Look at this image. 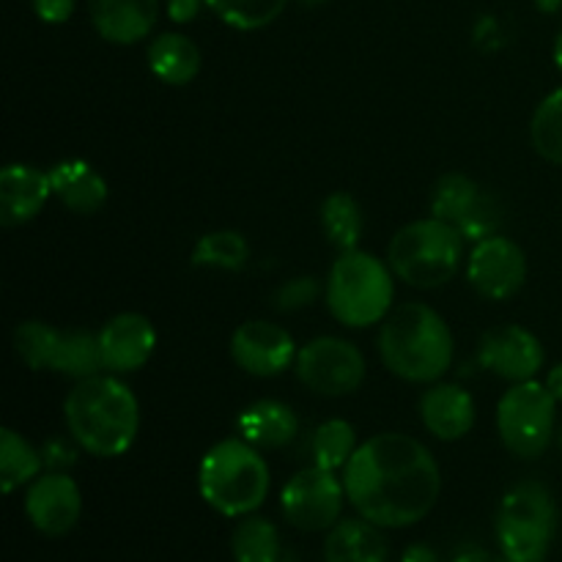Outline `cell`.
Returning <instances> with one entry per match:
<instances>
[{
    "label": "cell",
    "instance_id": "ba28073f",
    "mask_svg": "<svg viewBox=\"0 0 562 562\" xmlns=\"http://www.w3.org/2000/svg\"><path fill=\"white\" fill-rule=\"evenodd\" d=\"M558 401L547 384L519 382L499 398L497 431L505 448L516 459H538L549 448L554 434Z\"/></svg>",
    "mask_w": 562,
    "mask_h": 562
},
{
    "label": "cell",
    "instance_id": "603a6c76",
    "mask_svg": "<svg viewBox=\"0 0 562 562\" xmlns=\"http://www.w3.org/2000/svg\"><path fill=\"white\" fill-rule=\"evenodd\" d=\"M49 371L60 373L82 382V379L99 376L104 371L102 346H99V333H86V329H66L58 335Z\"/></svg>",
    "mask_w": 562,
    "mask_h": 562
},
{
    "label": "cell",
    "instance_id": "f1b7e54d",
    "mask_svg": "<svg viewBox=\"0 0 562 562\" xmlns=\"http://www.w3.org/2000/svg\"><path fill=\"white\" fill-rule=\"evenodd\" d=\"M250 258L245 236L236 231H214L206 234L192 250V263L206 269H225V272H239Z\"/></svg>",
    "mask_w": 562,
    "mask_h": 562
},
{
    "label": "cell",
    "instance_id": "30bf717a",
    "mask_svg": "<svg viewBox=\"0 0 562 562\" xmlns=\"http://www.w3.org/2000/svg\"><path fill=\"white\" fill-rule=\"evenodd\" d=\"M294 371L300 382L316 395L340 398V395L360 390L362 379H366V357L349 340L324 335V338L302 346Z\"/></svg>",
    "mask_w": 562,
    "mask_h": 562
},
{
    "label": "cell",
    "instance_id": "836d02e7",
    "mask_svg": "<svg viewBox=\"0 0 562 562\" xmlns=\"http://www.w3.org/2000/svg\"><path fill=\"white\" fill-rule=\"evenodd\" d=\"M318 280L316 278H294L285 285H280L274 294V307L278 311H300V307L313 305L318 296Z\"/></svg>",
    "mask_w": 562,
    "mask_h": 562
},
{
    "label": "cell",
    "instance_id": "f35d334b",
    "mask_svg": "<svg viewBox=\"0 0 562 562\" xmlns=\"http://www.w3.org/2000/svg\"><path fill=\"white\" fill-rule=\"evenodd\" d=\"M401 562H442V560H439L437 549L428 547V543H412V547H406L404 554H401Z\"/></svg>",
    "mask_w": 562,
    "mask_h": 562
},
{
    "label": "cell",
    "instance_id": "7c38bea8",
    "mask_svg": "<svg viewBox=\"0 0 562 562\" xmlns=\"http://www.w3.org/2000/svg\"><path fill=\"white\" fill-rule=\"evenodd\" d=\"M467 278L486 300H508L525 285L527 258L508 236H488L475 241V250L467 261Z\"/></svg>",
    "mask_w": 562,
    "mask_h": 562
},
{
    "label": "cell",
    "instance_id": "4fadbf2b",
    "mask_svg": "<svg viewBox=\"0 0 562 562\" xmlns=\"http://www.w3.org/2000/svg\"><path fill=\"white\" fill-rule=\"evenodd\" d=\"M296 344L280 324L247 322L231 338V357L250 376H278L296 362Z\"/></svg>",
    "mask_w": 562,
    "mask_h": 562
},
{
    "label": "cell",
    "instance_id": "ee69618b",
    "mask_svg": "<svg viewBox=\"0 0 562 562\" xmlns=\"http://www.w3.org/2000/svg\"><path fill=\"white\" fill-rule=\"evenodd\" d=\"M280 562H296V560H291V558H285V554H283V560H280Z\"/></svg>",
    "mask_w": 562,
    "mask_h": 562
},
{
    "label": "cell",
    "instance_id": "f546056e",
    "mask_svg": "<svg viewBox=\"0 0 562 562\" xmlns=\"http://www.w3.org/2000/svg\"><path fill=\"white\" fill-rule=\"evenodd\" d=\"M203 3L236 31H261L283 14L289 0H203Z\"/></svg>",
    "mask_w": 562,
    "mask_h": 562
},
{
    "label": "cell",
    "instance_id": "4316f807",
    "mask_svg": "<svg viewBox=\"0 0 562 562\" xmlns=\"http://www.w3.org/2000/svg\"><path fill=\"white\" fill-rule=\"evenodd\" d=\"M481 187L464 173H448L437 181L431 192V217L459 225L481 198Z\"/></svg>",
    "mask_w": 562,
    "mask_h": 562
},
{
    "label": "cell",
    "instance_id": "f6af8a7d",
    "mask_svg": "<svg viewBox=\"0 0 562 562\" xmlns=\"http://www.w3.org/2000/svg\"><path fill=\"white\" fill-rule=\"evenodd\" d=\"M560 450H562V431H560Z\"/></svg>",
    "mask_w": 562,
    "mask_h": 562
},
{
    "label": "cell",
    "instance_id": "83f0119b",
    "mask_svg": "<svg viewBox=\"0 0 562 562\" xmlns=\"http://www.w3.org/2000/svg\"><path fill=\"white\" fill-rule=\"evenodd\" d=\"M357 445L355 426L346 420H327L316 428L311 439V453L313 464L324 467V470H346V464L351 461Z\"/></svg>",
    "mask_w": 562,
    "mask_h": 562
},
{
    "label": "cell",
    "instance_id": "60d3db41",
    "mask_svg": "<svg viewBox=\"0 0 562 562\" xmlns=\"http://www.w3.org/2000/svg\"><path fill=\"white\" fill-rule=\"evenodd\" d=\"M538 3V9L541 11H549V14H552V11H558L560 5H562V0H536Z\"/></svg>",
    "mask_w": 562,
    "mask_h": 562
},
{
    "label": "cell",
    "instance_id": "52a82bcc",
    "mask_svg": "<svg viewBox=\"0 0 562 562\" xmlns=\"http://www.w3.org/2000/svg\"><path fill=\"white\" fill-rule=\"evenodd\" d=\"M494 532L508 562H547L558 532V508L549 488L538 481L516 483L499 499Z\"/></svg>",
    "mask_w": 562,
    "mask_h": 562
},
{
    "label": "cell",
    "instance_id": "484cf974",
    "mask_svg": "<svg viewBox=\"0 0 562 562\" xmlns=\"http://www.w3.org/2000/svg\"><path fill=\"white\" fill-rule=\"evenodd\" d=\"M362 225H366V220H362L360 203L346 195V192H335L322 203V228L327 234L329 245L338 247L340 252L357 250Z\"/></svg>",
    "mask_w": 562,
    "mask_h": 562
},
{
    "label": "cell",
    "instance_id": "2e32d148",
    "mask_svg": "<svg viewBox=\"0 0 562 562\" xmlns=\"http://www.w3.org/2000/svg\"><path fill=\"white\" fill-rule=\"evenodd\" d=\"M49 195H53L49 173H42L33 165H5L0 170V223L5 228L31 223Z\"/></svg>",
    "mask_w": 562,
    "mask_h": 562
},
{
    "label": "cell",
    "instance_id": "7a4b0ae2",
    "mask_svg": "<svg viewBox=\"0 0 562 562\" xmlns=\"http://www.w3.org/2000/svg\"><path fill=\"white\" fill-rule=\"evenodd\" d=\"M64 417L77 448L97 459L124 456L140 428L135 393L113 373L77 382L64 401Z\"/></svg>",
    "mask_w": 562,
    "mask_h": 562
},
{
    "label": "cell",
    "instance_id": "d4e9b609",
    "mask_svg": "<svg viewBox=\"0 0 562 562\" xmlns=\"http://www.w3.org/2000/svg\"><path fill=\"white\" fill-rule=\"evenodd\" d=\"M42 450L20 437L11 428L0 431V483L5 494H14L16 488L27 486L42 475Z\"/></svg>",
    "mask_w": 562,
    "mask_h": 562
},
{
    "label": "cell",
    "instance_id": "5b68a950",
    "mask_svg": "<svg viewBox=\"0 0 562 562\" xmlns=\"http://www.w3.org/2000/svg\"><path fill=\"white\" fill-rule=\"evenodd\" d=\"M393 269L376 256L346 250L335 258L327 278V307L344 327L362 329L379 324L393 311Z\"/></svg>",
    "mask_w": 562,
    "mask_h": 562
},
{
    "label": "cell",
    "instance_id": "44dd1931",
    "mask_svg": "<svg viewBox=\"0 0 562 562\" xmlns=\"http://www.w3.org/2000/svg\"><path fill=\"white\" fill-rule=\"evenodd\" d=\"M300 431L294 409L280 401H256L239 417V437L258 450L285 448Z\"/></svg>",
    "mask_w": 562,
    "mask_h": 562
},
{
    "label": "cell",
    "instance_id": "6da1fadb",
    "mask_svg": "<svg viewBox=\"0 0 562 562\" xmlns=\"http://www.w3.org/2000/svg\"><path fill=\"white\" fill-rule=\"evenodd\" d=\"M344 486L357 516L382 530H404L431 514L442 475L426 445L409 434L384 431L355 450Z\"/></svg>",
    "mask_w": 562,
    "mask_h": 562
},
{
    "label": "cell",
    "instance_id": "ffe728a7",
    "mask_svg": "<svg viewBox=\"0 0 562 562\" xmlns=\"http://www.w3.org/2000/svg\"><path fill=\"white\" fill-rule=\"evenodd\" d=\"M324 562H390V547L382 527L362 516L340 519L324 541Z\"/></svg>",
    "mask_w": 562,
    "mask_h": 562
},
{
    "label": "cell",
    "instance_id": "e0dca14e",
    "mask_svg": "<svg viewBox=\"0 0 562 562\" xmlns=\"http://www.w3.org/2000/svg\"><path fill=\"white\" fill-rule=\"evenodd\" d=\"M88 16L110 44H137L154 31L159 0H88Z\"/></svg>",
    "mask_w": 562,
    "mask_h": 562
},
{
    "label": "cell",
    "instance_id": "b9f144b4",
    "mask_svg": "<svg viewBox=\"0 0 562 562\" xmlns=\"http://www.w3.org/2000/svg\"><path fill=\"white\" fill-rule=\"evenodd\" d=\"M554 64H558V69L562 71V31H560L558 42H554Z\"/></svg>",
    "mask_w": 562,
    "mask_h": 562
},
{
    "label": "cell",
    "instance_id": "74e56055",
    "mask_svg": "<svg viewBox=\"0 0 562 562\" xmlns=\"http://www.w3.org/2000/svg\"><path fill=\"white\" fill-rule=\"evenodd\" d=\"M201 5H206L203 0H168V16L173 22H192L201 11Z\"/></svg>",
    "mask_w": 562,
    "mask_h": 562
},
{
    "label": "cell",
    "instance_id": "9a60e30c",
    "mask_svg": "<svg viewBox=\"0 0 562 562\" xmlns=\"http://www.w3.org/2000/svg\"><path fill=\"white\" fill-rule=\"evenodd\" d=\"M104 371L132 373L140 371L157 349L154 324L140 313H119L99 329Z\"/></svg>",
    "mask_w": 562,
    "mask_h": 562
},
{
    "label": "cell",
    "instance_id": "d6a6232c",
    "mask_svg": "<svg viewBox=\"0 0 562 562\" xmlns=\"http://www.w3.org/2000/svg\"><path fill=\"white\" fill-rule=\"evenodd\" d=\"M499 223H503V209H499V203L494 201L492 195L483 192V195L477 198L475 206H472V212L467 214L456 228H459V234L464 236V239L483 241L488 239V236H497Z\"/></svg>",
    "mask_w": 562,
    "mask_h": 562
},
{
    "label": "cell",
    "instance_id": "7402d4cb",
    "mask_svg": "<svg viewBox=\"0 0 562 562\" xmlns=\"http://www.w3.org/2000/svg\"><path fill=\"white\" fill-rule=\"evenodd\" d=\"M148 66L168 86H187L201 71V49L184 33H162L148 47Z\"/></svg>",
    "mask_w": 562,
    "mask_h": 562
},
{
    "label": "cell",
    "instance_id": "277c9868",
    "mask_svg": "<svg viewBox=\"0 0 562 562\" xmlns=\"http://www.w3.org/2000/svg\"><path fill=\"white\" fill-rule=\"evenodd\" d=\"M269 467L245 439H223L206 450L198 467V492L220 516L245 519L269 497Z\"/></svg>",
    "mask_w": 562,
    "mask_h": 562
},
{
    "label": "cell",
    "instance_id": "9c48e42d",
    "mask_svg": "<svg viewBox=\"0 0 562 562\" xmlns=\"http://www.w3.org/2000/svg\"><path fill=\"white\" fill-rule=\"evenodd\" d=\"M346 503L344 477L316 464L296 472L280 492L285 521L300 532H329L340 521Z\"/></svg>",
    "mask_w": 562,
    "mask_h": 562
},
{
    "label": "cell",
    "instance_id": "3957f363",
    "mask_svg": "<svg viewBox=\"0 0 562 562\" xmlns=\"http://www.w3.org/2000/svg\"><path fill=\"white\" fill-rule=\"evenodd\" d=\"M379 355L387 371L404 382L434 384L453 366V333L434 307L406 302L382 322Z\"/></svg>",
    "mask_w": 562,
    "mask_h": 562
},
{
    "label": "cell",
    "instance_id": "ac0fdd59",
    "mask_svg": "<svg viewBox=\"0 0 562 562\" xmlns=\"http://www.w3.org/2000/svg\"><path fill=\"white\" fill-rule=\"evenodd\" d=\"M420 417L428 434L456 442L475 426V401L459 384H431L420 398Z\"/></svg>",
    "mask_w": 562,
    "mask_h": 562
},
{
    "label": "cell",
    "instance_id": "d6986e66",
    "mask_svg": "<svg viewBox=\"0 0 562 562\" xmlns=\"http://www.w3.org/2000/svg\"><path fill=\"white\" fill-rule=\"evenodd\" d=\"M53 195L75 214H97L108 203V181L86 159H66L49 170Z\"/></svg>",
    "mask_w": 562,
    "mask_h": 562
},
{
    "label": "cell",
    "instance_id": "4dcf8cb0",
    "mask_svg": "<svg viewBox=\"0 0 562 562\" xmlns=\"http://www.w3.org/2000/svg\"><path fill=\"white\" fill-rule=\"evenodd\" d=\"M530 140L547 162L562 168V88L538 104L530 124Z\"/></svg>",
    "mask_w": 562,
    "mask_h": 562
},
{
    "label": "cell",
    "instance_id": "8992f818",
    "mask_svg": "<svg viewBox=\"0 0 562 562\" xmlns=\"http://www.w3.org/2000/svg\"><path fill=\"white\" fill-rule=\"evenodd\" d=\"M464 256V236L437 217L415 220L393 236L390 269L415 289H439L456 278Z\"/></svg>",
    "mask_w": 562,
    "mask_h": 562
},
{
    "label": "cell",
    "instance_id": "8fae6325",
    "mask_svg": "<svg viewBox=\"0 0 562 562\" xmlns=\"http://www.w3.org/2000/svg\"><path fill=\"white\" fill-rule=\"evenodd\" d=\"M25 516L44 538H64L82 516L80 486L66 472H44L27 486Z\"/></svg>",
    "mask_w": 562,
    "mask_h": 562
},
{
    "label": "cell",
    "instance_id": "e575fe53",
    "mask_svg": "<svg viewBox=\"0 0 562 562\" xmlns=\"http://www.w3.org/2000/svg\"><path fill=\"white\" fill-rule=\"evenodd\" d=\"M75 445H66L64 439H49V442L42 448L44 467H49L53 472H66V467H71L77 461Z\"/></svg>",
    "mask_w": 562,
    "mask_h": 562
},
{
    "label": "cell",
    "instance_id": "1f68e13d",
    "mask_svg": "<svg viewBox=\"0 0 562 562\" xmlns=\"http://www.w3.org/2000/svg\"><path fill=\"white\" fill-rule=\"evenodd\" d=\"M60 329L49 327L44 322H22L14 329V351L31 371H49L55 344H58Z\"/></svg>",
    "mask_w": 562,
    "mask_h": 562
},
{
    "label": "cell",
    "instance_id": "cb8c5ba5",
    "mask_svg": "<svg viewBox=\"0 0 562 562\" xmlns=\"http://www.w3.org/2000/svg\"><path fill=\"white\" fill-rule=\"evenodd\" d=\"M231 554L234 562H280L283 543L278 527L263 516H245L231 536Z\"/></svg>",
    "mask_w": 562,
    "mask_h": 562
},
{
    "label": "cell",
    "instance_id": "8d00e7d4",
    "mask_svg": "<svg viewBox=\"0 0 562 562\" xmlns=\"http://www.w3.org/2000/svg\"><path fill=\"white\" fill-rule=\"evenodd\" d=\"M450 562H508L505 560V554L499 552H492V549H483V547H461L459 552L450 558Z\"/></svg>",
    "mask_w": 562,
    "mask_h": 562
},
{
    "label": "cell",
    "instance_id": "d590c367",
    "mask_svg": "<svg viewBox=\"0 0 562 562\" xmlns=\"http://www.w3.org/2000/svg\"><path fill=\"white\" fill-rule=\"evenodd\" d=\"M33 11L42 22L60 25L75 14V0H33Z\"/></svg>",
    "mask_w": 562,
    "mask_h": 562
},
{
    "label": "cell",
    "instance_id": "ab89813d",
    "mask_svg": "<svg viewBox=\"0 0 562 562\" xmlns=\"http://www.w3.org/2000/svg\"><path fill=\"white\" fill-rule=\"evenodd\" d=\"M549 387V393L554 395V401H562V362L560 366H554L552 371H549L547 382H543Z\"/></svg>",
    "mask_w": 562,
    "mask_h": 562
},
{
    "label": "cell",
    "instance_id": "5bb4252c",
    "mask_svg": "<svg viewBox=\"0 0 562 562\" xmlns=\"http://www.w3.org/2000/svg\"><path fill=\"white\" fill-rule=\"evenodd\" d=\"M481 362L486 371L505 382H530L543 368V346L530 329L508 327L492 329L481 344Z\"/></svg>",
    "mask_w": 562,
    "mask_h": 562
},
{
    "label": "cell",
    "instance_id": "7bdbcfd3",
    "mask_svg": "<svg viewBox=\"0 0 562 562\" xmlns=\"http://www.w3.org/2000/svg\"><path fill=\"white\" fill-rule=\"evenodd\" d=\"M300 3H305V5H322V3H327V0H300Z\"/></svg>",
    "mask_w": 562,
    "mask_h": 562
}]
</instances>
